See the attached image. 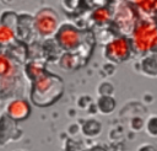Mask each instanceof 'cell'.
<instances>
[{
    "label": "cell",
    "instance_id": "1",
    "mask_svg": "<svg viewBox=\"0 0 157 151\" xmlns=\"http://www.w3.org/2000/svg\"><path fill=\"white\" fill-rule=\"evenodd\" d=\"M31 101L38 107H48L55 103L64 92L63 80L47 70L31 81Z\"/></svg>",
    "mask_w": 157,
    "mask_h": 151
},
{
    "label": "cell",
    "instance_id": "2",
    "mask_svg": "<svg viewBox=\"0 0 157 151\" xmlns=\"http://www.w3.org/2000/svg\"><path fill=\"white\" fill-rule=\"evenodd\" d=\"M157 38V26L148 21L142 20L135 25L131 32V44L132 50L137 53H146L151 52L152 44Z\"/></svg>",
    "mask_w": 157,
    "mask_h": 151
},
{
    "label": "cell",
    "instance_id": "3",
    "mask_svg": "<svg viewBox=\"0 0 157 151\" xmlns=\"http://www.w3.org/2000/svg\"><path fill=\"white\" fill-rule=\"evenodd\" d=\"M54 41L58 48L65 50V53H74L78 50L85 42L82 31L69 22H64L59 26L56 33L54 34Z\"/></svg>",
    "mask_w": 157,
    "mask_h": 151
},
{
    "label": "cell",
    "instance_id": "4",
    "mask_svg": "<svg viewBox=\"0 0 157 151\" xmlns=\"http://www.w3.org/2000/svg\"><path fill=\"white\" fill-rule=\"evenodd\" d=\"M59 28L58 14L50 7L39 9L33 16V29L43 38H49L56 33Z\"/></svg>",
    "mask_w": 157,
    "mask_h": 151
},
{
    "label": "cell",
    "instance_id": "5",
    "mask_svg": "<svg viewBox=\"0 0 157 151\" xmlns=\"http://www.w3.org/2000/svg\"><path fill=\"white\" fill-rule=\"evenodd\" d=\"M132 44L131 39L126 36L115 37L109 41L103 49V55L107 60L114 64H119L126 61L132 54Z\"/></svg>",
    "mask_w": 157,
    "mask_h": 151
},
{
    "label": "cell",
    "instance_id": "6",
    "mask_svg": "<svg viewBox=\"0 0 157 151\" xmlns=\"http://www.w3.org/2000/svg\"><path fill=\"white\" fill-rule=\"evenodd\" d=\"M29 114H31V104L27 99L15 98L10 101L6 106V115L15 122H21L27 119Z\"/></svg>",
    "mask_w": 157,
    "mask_h": 151
},
{
    "label": "cell",
    "instance_id": "7",
    "mask_svg": "<svg viewBox=\"0 0 157 151\" xmlns=\"http://www.w3.org/2000/svg\"><path fill=\"white\" fill-rule=\"evenodd\" d=\"M132 17H134V10H132V7L124 6L115 15V22H117V25L120 28H128L129 27V31L132 32V29L135 27V23L132 21Z\"/></svg>",
    "mask_w": 157,
    "mask_h": 151
},
{
    "label": "cell",
    "instance_id": "8",
    "mask_svg": "<svg viewBox=\"0 0 157 151\" xmlns=\"http://www.w3.org/2000/svg\"><path fill=\"white\" fill-rule=\"evenodd\" d=\"M140 69L147 77H157V54L145 55L140 61Z\"/></svg>",
    "mask_w": 157,
    "mask_h": 151
},
{
    "label": "cell",
    "instance_id": "9",
    "mask_svg": "<svg viewBox=\"0 0 157 151\" xmlns=\"http://www.w3.org/2000/svg\"><path fill=\"white\" fill-rule=\"evenodd\" d=\"M112 18V12L107 6H99L96 7L91 12V20L96 25H105Z\"/></svg>",
    "mask_w": 157,
    "mask_h": 151
},
{
    "label": "cell",
    "instance_id": "10",
    "mask_svg": "<svg viewBox=\"0 0 157 151\" xmlns=\"http://www.w3.org/2000/svg\"><path fill=\"white\" fill-rule=\"evenodd\" d=\"M80 56L75 55L74 53H64L61 55V58L59 59V65L63 70H75L77 68H80V61H78Z\"/></svg>",
    "mask_w": 157,
    "mask_h": 151
},
{
    "label": "cell",
    "instance_id": "11",
    "mask_svg": "<svg viewBox=\"0 0 157 151\" xmlns=\"http://www.w3.org/2000/svg\"><path fill=\"white\" fill-rule=\"evenodd\" d=\"M117 106V101L113 96H99L97 99V108L102 114H110Z\"/></svg>",
    "mask_w": 157,
    "mask_h": 151
},
{
    "label": "cell",
    "instance_id": "12",
    "mask_svg": "<svg viewBox=\"0 0 157 151\" xmlns=\"http://www.w3.org/2000/svg\"><path fill=\"white\" fill-rule=\"evenodd\" d=\"M101 131H102V124L96 119H88L82 125V133L86 136H97Z\"/></svg>",
    "mask_w": 157,
    "mask_h": 151
},
{
    "label": "cell",
    "instance_id": "13",
    "mask_svg": "<svg viewBox=\"0 0 157 151\" xmlns=\"http://www.w3.org/2000/svg\"><path fill=\"white\" fill-rule=\"evenodd\" d=\"M15 37H16L15 29H12L7 26L0 25V45L11 44L15 41Z\"/></svg>",
    "mask_w": 157,
    "mask_h": 151
},
{
    "label": "cell",
    "instance_id": "14",
    "mask_svg": "<svg viewBox=\"0 0 157 151\" xmlns=\"http://www.w3.org/2000/svg\"><path fill=\"white\" fill-rule=\"evenodd\" d=\"M145 130L151 137H157V114L148 117L145 123Z\"/></svg>",
    "mask_w": 157,
    "mask_h": 151
},
{
    "label": "cell",
    "instance_id": "15",
    "mask_svg": "<svg viewBox=\"0 0 157 151\" xmlns=\"http://www.w3.org/2000/svg\"><path fill=\"white\" fill-rule=\"evenodd\" d=\"M113 92H114V86L108 81H104L98 86L99 96H113Z\"/></svg>",
    "mask_w": 157,
    "mask_h": 151
},
{
    "label": "cell",
    "instance_id": "16",
    "mask_svg": "<svg viewBox=\"0 0 157 151\" xmlns=\"http://www.w3.org/2000/svg\"><path fill=\"white\" fill-rule=\"evenodd\" d=\"M139 151H156V149L153 146H151L150 144H145L139 149Z\"/></svg>",
    "mask_w": 157,
    "mask_h": 151
},
{
    "label": "cell",
    "instance_id": "17",
    "mask_svg": "<svg viewBox=\"0 0 157 151\" xmlns=\"http://www.w3.org/2000/svg\"><path fill=\"white\" fill-rule=\"evenodd\" d=\"M92 151H96V149H93ZM98 151H104V150H103V149H98Z\"/></svg>",
    "mask_w": 157,
    "mask_h": 151
}]
</instances>
